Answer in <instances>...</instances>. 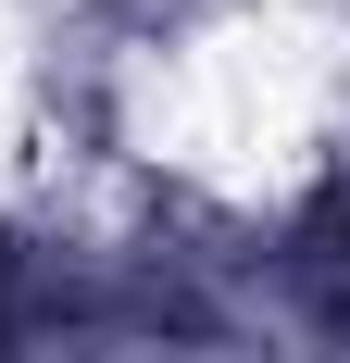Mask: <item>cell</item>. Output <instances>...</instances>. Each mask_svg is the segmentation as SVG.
Listing matches in <instances>:
<instances>
[{"mask_svg":"<svg viewBox=\"0 0 350 363\" xmlns=\"http://www.w3.org/2000/svg\"><path fill=\"white\" fill-rule=\"evenodd\" d=\"M113 13H125V26H138V38H188V26H201V13H225V0H113Z\"/></svg>","mask_w":350,"mask_h":363,"instance_id":"1","label":"cell"},{"mask_svg":"<svg viewBox=\"0 0 350 363\" xmlns=\"http://www.w3.org/2000/svg\"><path fill=\"white\" fill-rule=\"evenodd\" d=\"M338 313H350V251H338Z\"/></svg>","mask_w":350,"mask_h":363,"instance_id":"2","label":"cell"}]
</instances>
